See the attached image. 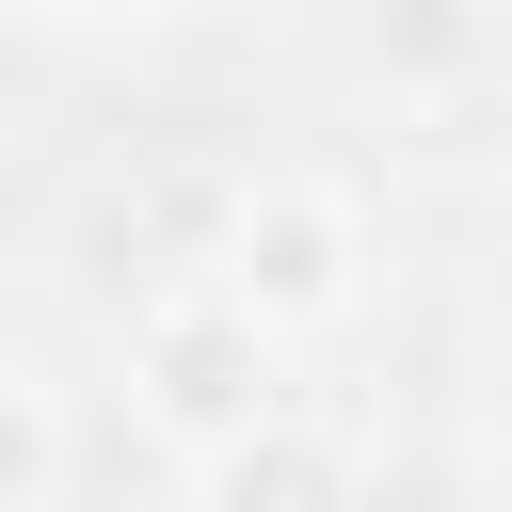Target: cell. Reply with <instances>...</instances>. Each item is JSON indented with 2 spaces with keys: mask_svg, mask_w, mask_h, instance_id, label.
I'll list each match as a JSON object with an SVG mask.
<instances>
[{
  "mask_svg": "<svg viewBox=\"0 0 512 512\" xmlns=\"http://www.w3.org/2000/svg\"><path fill=\"white\" fill-rule=\"evenodd\" d=\"M128 384H144V416H160L176 448H224V432L288 416V336H256L208 272H176V288L128 320Z\"/></svg>",
  "mask_w": 512,
  "mask_h": 512,
  "instance_id": "obj_1",
  "label": "cell"
},
{
  "mask_svg": "<svg viewBox=\"0 0 512 512\" xmlns=\"http://www.w3.org/2000/svg\"><path fill=\"white\" fill-rule=\"evenodd\" d=\"M480 512H512V480H496V496H480Z\"/></svg>",
  "mask_w": 512,
  "mask_h": 512,
  "instance_id": "obj_5",
  "label": "cell"
},
{
  "mask_svg": "<svg viewBox=\"0 0 512 512\" xmlns=\"http://www.w3.org/2000/svg\"><path fill=\"white\" fill-rule=\"evenodd\" d=\"M48 496H64V400L0 368V512H48Z\"/></svg>",
  "mask_w": 512,
  "mask_h": 512,
  "instance_id": "obj_4",
  "label": "cell"
},
{
  "mask_svg": "<svg viewBox=\"0 0 512 512\" xmlns=\"http://www.w3.org/2000/svg\"><path fill=\"white\" fill-rule=\"evenodd\" d=\"M256 336H320V320H352V288H368V256H352V208L336 192H304V176H272V192H240L224 208V240L192 256Z\"/></svg>",
  "mask_w": 512,
  "mask_h": 512,
  "instance_id": "obj_2",
  "label": "cell"
},
{
  "mask_svg": "<svg viewBox=\"0 0 512 512\" xmlns=\"http://www.w3.org/2000/svg\"><path fill=\"white\" fill-rule=\"evenodd\" d=\"M48 16H96V0H48Z\"/></svg>",
  "mask_w": 512,
  "mask_h": 512,
  "instance_id": "obj_6",
  "label": "cell"
},
{
  "mask_svg": "<svg viewBox=\"0 0 512 512\" xmlns=\"http://www.w3.org/2000/svg\"><path fill=\"white\" fill-rule=\"evenodd\" d=\"M192 512H368V480L320 416H256V432L192 448Z\"/></svg>",
  "mask_w": 512,
  "mask_h": 512,
  "instance_id": "obj_3",
  "label": "cell"
}]
</instances>
